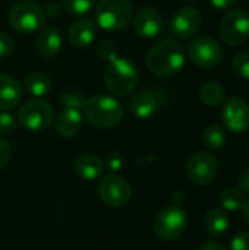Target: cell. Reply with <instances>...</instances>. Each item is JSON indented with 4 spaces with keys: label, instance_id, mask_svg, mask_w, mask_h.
Instances as JSON below:
<instances>
[{
    "label": "cell",
    "instance_id": "7402d4cb",
    "mask_svg": "<svg viewBox=\"0 0 249 250\" xmlns=\"http://www.w3.org/2000/svg\"><path fill=\"white\" fill-rule=\"evenodd\" d=\"M204 229L211 237H222L229 229V217L223 209L213 208L204 217Z\"/></svg>",
    "mask_w": 249,
    "mask_h": 250
},
{
    "label": "cell",
    "instance_id": "8d00e7d4",
    "mask_svg": "<svg viewBox=\"0 0 249 250\" xmlns=\"http://www.w3.org/2000/svg\"><path fill=\"white\" fill-rule=\"evenodd\" d=\"M198 250H227L220 242H207L204 245H201Z\"/></svg>",
    "mask_w": 249,
    "mask_h": 250
},
{
    "label": "cell",
    "instance_id": "484cf974",
    "mask_svg": "<svg viewBox=\"0 0 249 250\" xmlns=\"http://www.w3.org/2000/svg\"><path fill=\"white\" fill-rule=\"evenodd\" d=\"M85 95L82 91L79 89H69V91H65L60 97H59V101L63 104V108H75V110H82V105L85 103Z\"/></svg>",
    "mask_w": 249,
    "mask_h": 250
},
{
    "label": "cell",
    "instance_id": "83f0119b",
    "mask_svg": "<svg viewBox=\"0 0 249 250\" xmlns=\"http://www.w3.org/2000/svg\"><path fill=\"white\" fill-rule=\"evenodd\" d=\"M232 69L238 76L249 79V50H242L235 54L232 60Z\"/></svg>",
    "mask_w": 249,
    "mask_h": 250
},
{
    "label": "cell",
    "instance_id": "d4e9b609",
    "mask_svg": "<svg viewBox=\"0 0 249 250\" xmlns=\"http://www.w3.org/2000/svg\"><path fill=\"white\" fill-rule=\"evenodd\" d=\"M245 193L239 188H226L220 193V205L226 211H239L242 209V205L245 202Z\"/></svg>",
    "mask_w": 249,
    "mask_h": 250
},
{
    "label": "cell",
    "instance_id": "44dd1931",
    "mask_svg": "<svg viewBox=\"0 0 249 250\" xmlns=\"http://www.w3.org/2000/svg\"><path fill=\"white\" fill-rule=\"evenodd\" d=\"M23 88L34 98H43L51 89V79L43 72H31L23 79Z\"/></svg>",
    "mask_w": 249,
    "mask_h": 250
},
{
    "label": "cell",
    "instance_id": "603a6c76",
    "mask_svg": "<svg viewBox=\"0 0 249 250\" xmlns=\"http://www.w3.org/2000/svg\"><path fill=\"white\" fill-rule=\"evenodd\" d=\"M200 100L208 107H219L226 100V91L219 82H205L200 88Z\"/></svg>",
    "mask_w": 249,
    "mask_h": 250
},
{
    "label": "cell",
    "instance_id": "5b68a950",
    "mask_svg": "<svg viewBox=\"0 0 249 250\" xmlns=\"http://www.w3.org/2000/svg\"><path fill=\"white\" fill-rule=\"evenodd\" d=\"M9 23L19 34H32L45 23L44 9L32 0H18L9 9Z\"/></svg>",
    "mask_w": 249,
    "mask_h": 250
},
{
    "label": "cell",
    "instance_id": "9c48e42d",
    "mask_svg": "<svg viewBox=\"0 0 249 250\" xmlns=\"http://www.w3.org/2000/svg\"><path fill=\"white\" fill-rule=\"evenodd\" d=\"M220 37L227 45H241L249 38V15L244 9H233L220 23Z\"/></svg>",
    "mask_w": 249,
    "mask_h": 250
},
{
    "label": "cell",
    "instance_id": "ba28073f",
    "mask_svg": "<svg viewBox=\"0 0 249 250\" xmlns=\"http://www.w3.org/2000/svg\"><path fill=\"white\" fill-rule=\"evenodd\" d=\"M188 56L194 64L203 69H213L223 60V50L220 44L205 35L195 37L188 48Z\"/></svg>",
    "mask_w": 249,
    "mask_h": 250
},
{
    "label": "cell",
    "instance_id": "6da1fadb",
    "mask_svg": "<svg viewBox=\"0 0 249 250\" xmlns=\"http://www.w3.org/2000/svg\"><path fill=\"white\" fill-rule=\"evenodd\" d=\"M185 48L176 40H163L156 44L145 57L147 69L161 78H169L185 66Z\"/></svg>",
    "mask_w": 249,
    "mask_h": 250
},
{
    "label": "cell",
    "instance_id": "30bf717a",
    "mask_svg": "<svg viewBox=\"0 0 249 250\" xmlns=\"http://www.w3.org/2000/svg\"><path fill=\"white\" fill-rule=\"evenodd\" d=\"M219 173L217 160L204 151H198L191 155L186 163V174L195 186H208L214 182Z\"/></svg>",
    "mask_w": 249,
    "mask_h": 250
},
{
    "label": "cell",
    "instance_id": "836d02e7",
    "mask_svg": "<svg viewBox=\"0 0 249 250\" xmlns=\"http://www.w3.org/2000/svg\"><path fill=\"white\" fill-rule=\"evenodd\" d=\"M10 157H12V148H10V145L6 141L0 139V171L9 164Z\"/></svg>",
    "mask_w": 249,
    "mask_h": 250
},
{
    "label": "cell",
    "instance_id": "7a4b0ae2",
    "mask_svg": "<svg viewBox=\"0 0 249 250\" xmlns=\"http://www.w3.org/2000/svg\"><path fill=\"white\" fill-rule=\"evenodd\" d=\"M85 120L97 129H112L123 119V105L110 95H92L82 105Z\"/></svg>",
    "mask_w": 249,
    "mask_h": 250
},
{
    "label": "cell",
    "instance_id": "1f68e13d",
    "mask_svg": "<svg viewBox=\"0 0 249 250\" xmlns=\"http://www.w3.org/2000/svg\"><path fill=\"white\" fill-rule=\"evenodd\" d=\"M13 47H15V42L12 37L0 31V59H6L7 56H10V53L13 51Z\"/></svg>",
    "mask_w": 249,
    "mask_h": 250
},
{
    "label": "cell",
    "instance_id": "4316f807",
    "mask_svg": "<svg viewBox=\"0 0 249 250\" xmlns=\"http://www.w3.org/2000/svg\"><path fill=\"white\" fill-rule=\"evenodd\" d=\"M60 3L66 12L75 16L87 15L95 6V0H60Z\"/></svg>",
    "mask_w": 249,
    "mask_h": 250
},
{
    "label": "cell",
    "instance_id": "ac0fdd59",
    "mask_svg": "<svg viewBox=\"0 0 249 250\" xmlns=\"http://www.w3.org/2000/svg\"><path fill=\"white\" fill-rule=\"evenodd\" d=\"M97 35V28L95 23L91 19H78L75 21L69 31H68V38L69 42L75 47V48H87L90 47Z\"/></svg>",
    "mask_w": 249,
    "mask_h": 250
},
{
    "label": "cell",
    "instance_id": "5bb4252c",
    "mask_svg": "<svg viewBox=\"0 0 249 250\" xmlns=\"http://www.w3.org/2000/svg\"><path fill=\"white\" fill-rule=\"evenodd\" d=\"M132 21H134V29L136 35L145 40L158 37L163 29V16L153 6L141 7L132 16Z\"/></svg>",
    "mask_w": 249,
    "mask_h": 250
},
{
    "label": "cell",
    "instance_id": "e0dca14e",
    "mask_svg": "<svg viewBox=\"0 0 249 250\" xmlns=\"http://www.w3.org/2000/svg\"><path fill=\"white\" fill-rule=\"evenodd\" d=\"M22 100V85L21 82L7 75L0 73V111H9L19 105Z\"/></svg>",
    "mask_w": 249,
    "mask_h": 250
},
{
    "label": "cell",
    "instance_id": "d6986e66",
    "mask_svg": "<svg viewBox=\"0 0 249 250\" xmlns=\"http://www.w3.org/2000/svg\"><path fill=\"white\" fill-rule=\"evenodd\" d=\"M62 48V35L54 26H44L35 40V50L43 59H53Z\"/></svg>",
    "mask_w": 249,
    "mask_h": 250
},
{
    "label": "cell",
    "instance_id": "2e32d148",
    "mask_svg": "<svg viewBox=\"0 0 249 250\" xmlns=\"http://www.w3.org/2000/svg\"><path fill=\"white\" fill-rule=\"evenodd\" d=\"M82 111L75 108H63L57 117H54L56 133L62 138H73L82 129Z\"/></svg>",
    "mask_w": 249,
    "mask_h": 250
},
{
    "label": "cell",
    "instance_id": "e575fe53",
    "mask_svg": "<svg viewBox=\"0 0 249 250\" xmlns=\"http://www.w3.org/2000/svg\"><path fill=\"white\" fill-rule=\"evenodd\" d=\"M238 188H239L244 193L249 195V166H247V167L241 171V174L238 176Z\"/></svg>",
    "mask_w": 249,
    "mask_h": 250
},
{
    "label": "cell",
    "instance_id": "d6a6232c",
    "mask_svg": "<svg viewBox=\"0 0 249 250\" xmlns=\"http://www.w3.org/2000/svg\"><path fill=\"white\" fill-rule=\"evenodd\" d=\"M232 250H249V233H239L232 239Z\"/></svg>",
    "mask_w": 249,
    "mask_h": 250
},
{
    "label": "cell",
    "instance_id": "4fadbf2b",
    "mask_svg": "<svg viewBox=\"0 0 249 250\" xmlns=\"http://www.w3.org/2000/svg\"><path fill=\"white\" fill-rule=\"evenodd\" d=\"M222 120L226 129L233 133L247 132L249 129V104L239 97H232L225 104Z\"/></svg>",
    "mask_w": 249,
    "mask_h": 250
},
{
    "label": "cell",
    "instance_id": "ffe728a7",
    "mask_svg": "<svg viewBox=\"0 0 249 250\" xmlns=\"http://www.w3.org/2000/svg\"><path fill=\"white\" fill-rule=\"evenodd\" d=\"M75 173L84 180H95L104 173V161L94 154H81L73 160Z\"/></svg>",
    "mask_w": 249,
    "mask_h": 250
},
{
    "label": "cell",
    "instance_id": "3957f363",
    "mask_svg": "<svg viewBox=\"0 0 249 250\" xmlns=\"http://www.w3.org/2000/svg\"><path fill=\"white\" fill-rule=\"evenodd\" d=\"M139 83L138 67L125 57H116L109 62L104 70V85L114 97H128L135 92Z\"/></svg>",
    "mask_w": 249,
    "mask_h": 250
},
{
    "label": "cell",
    "instance_id": "f1b7e54d",
    "mask_svg": "<svg viewBox=\"0 0 249 250\" xmlns=\"http://www.w3.org/2000/svg\"><path fill=\"white\" fill-rule=\"evenodd\" d=\"M95 54L100 60L112 62L117 57V48L116 44L112 40H101L95 45Z\"/></svg>",
    "mask_w": 249,
    "mask_h": 250
},
{
    "label": "cell",
    "instance_id": "8fae6325",
    "mask_svg": "<svg viewBox=\"0 0 249 250\" xmlns=\"http://www.w3.org/2000/svg\"><path fill=\"white\" fill-rule=\"evenodd\" d=\"M98 193L104 204L113 208H120L131 201L132 188L125 177L117 173H112L100 182Z\"/></svg>",
    "mask_w": 249,
    "mask_h": 250
},
{
    "label": "cell",
    "instance_id": "cb8c5ba5",
    "mask_svg": "<svg viewBox=\"0 0 249 250\" xmlns=\"http://www.w3.org/2000/svg\"><path fill=\"white\" fill-rule=\"evenodd\" d=\"M203 144L210 151L222 149L226 144V132L219 125H210L203 132Z\"/></svg>",
    "mask_w": 249,
    "mask_h": 250
},
{
    "label": "cell",
    "instance_id": "74e56055",
    "mask_svg": "<svg viewBox=\"0 0 249 250\" xmlns=\"http://www.w3.org/2000/svg\"><path fill=\"white\" fill-rule=\"evenodd\" d=\"M242 215H244V220L247 223V226L249 227V199H245L244 205H242Z\"/></svg>",
    "mask_w": 249,
    "mask_h": 250
},
{
    "label": "cell",
    "instance_id": "9a60e30c",
    "mask_svg": "<svg viewBox=\"0 0 249 250\" xmlns=\"http://www.w3.org/2000/svg\"><path fill=\"white\" fill-rule=\"evenodd\" d=\"M128 105H129V111L135 117L150 119L157 113L160 101H158L156 92L145 89V91H138V92L131 94Z\"/></svg>",
    "mask_w": 249,
    "mask_h": 250
},
{
    "label": "cell",
    "instance_id": "8992f818",
    "mask_svg": "<svg viewBox=\"0 0 249 250\" xmlns=\"http://www.w3.org/2000/svg\"><path fill=\"white\" fill-rule=\"evenodd\" d=\"M18 122L31 132H43L54 122V110L50 103L41 98L25 101L18 111Z\"/></svg>",
    "mask_w": 249,
    "mask_h": 250
},
{
    "label": "cell",
    "instance_id": "277c9868",
    "mask_svg": "<svg viewBox=\"0 0 249 250\" xmlns=\"http://www.w3.org/2000/svg\"><path fill=\"white\" fill-rule=\"evenodd\" d=\"M134 16L131 0H98L95 6V21L100 28L117 32L125 29Z\"/></svg>",
    "mask_w": 249,
    "mask_h": 250
},
{
    "label": "cell",
    "instance_id": "d590c367",
    "mask_svg": "<svg viewBox=\"0 0 249 250\" xmlns=\"http://www.w3.org/2000/svg\"><path fill=\"white\" fill-rule=\"evenodd\" d=\"M211 6L217 10H227V9H232L238 0H210Z\"/></svg>",
    "mask_w": 249,
    "mask_h": 250
},
{
    "label": "cell",
    "instance_id": "52a82bcc",
    "mask_svg": "<svg viewBox=\"0 0 249 250\" xmlns=\"http://www.w3.org/2000/svg\"><path fill=\"white\" fill-rule=\"evenodd\" d=\"M188 226V215L186 212L178 207V205H170L163 208L156 220H154V233L157 237L161 240H176L181 237Z\"/></svg>",
    "mask_w": 249,
    "mask_h": 250
},
{
    "label": "cell",
    "instance_id": "4dcf8cb0",
    "mask_svg": "<svg viewBox=\"0 0 249 250\" xmlns=\"http://www.w3.org/2000/svg\"><path fill=\"white\" fill-rule=\"evenodd\" d=\"M104 166H107V168L113 173H117L122 167H123V157L119 151H110L106 157V163Z\"/></svg>",
    "mask_w": 249,
    "mask_h": 250
},
{
    "label": "cell",
    "instance_id": "7c38bea8",
    "mask_svg": "<svg viewBox=\"0 0 249 250\" xmlns=\"http://www.w3.org/2000/svg\"><path fill=\"white\" fill-rule=\"evenodd\" d=\"M203 23L201 12L194 6H183L178 9L169 23L172 35L181 40H188L197 35Z\"/></svg>",
    "mask_w": 249,
    "mask_h": 250
},
{
    "label": "cell",
    "instance_id": "f546056e",
    "mask_svg": "<svg viewBox=\"0 0 249 250\" xmlns=\"http://www.w3.org/2000/svg\"><path fill=\"white\" fill-rule=\"evenodd\" d=\"M18 126L16 119L6 111H0V136H6L15 132Z\"/></svg>",
    "mask_w": 249,
    "mask_h": 250
},
{
    "label": "cell",
    "instance_id": "f35d334b",
    "mask_svg": "<svg viewBox=\"0 0 249 250\" xmlns=\"http://www.w3.org/2000/svg\"><path fill=\"white\" fill-rule=\"evenodd\" d=\"M191 1H194V0H191Z\"/></svg>",
    "mask_w": 249,
    "mask_h": 250
}]
</instances>
